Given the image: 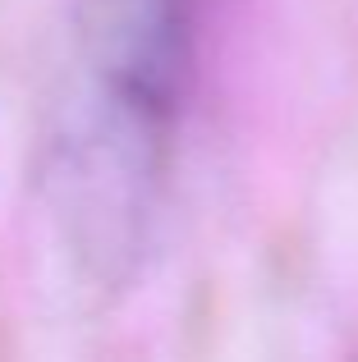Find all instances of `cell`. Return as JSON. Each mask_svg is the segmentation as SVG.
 <instances>
[{"label":"cell","mask_w":358,"mask_h":362,"mask_svg":"<svg viewBox=\"0 0 358 362\" xmlns=\"http://www.w3.org/2000/svg\"><path fill=\"white\" fill-rule=\"evenodd\" d=\"M193 51L197 0L79 5V64L46 129L42 188L88 275H134L152 243Z\"/></svg>","instance_id":"6da1fadb"}]
</instances>
